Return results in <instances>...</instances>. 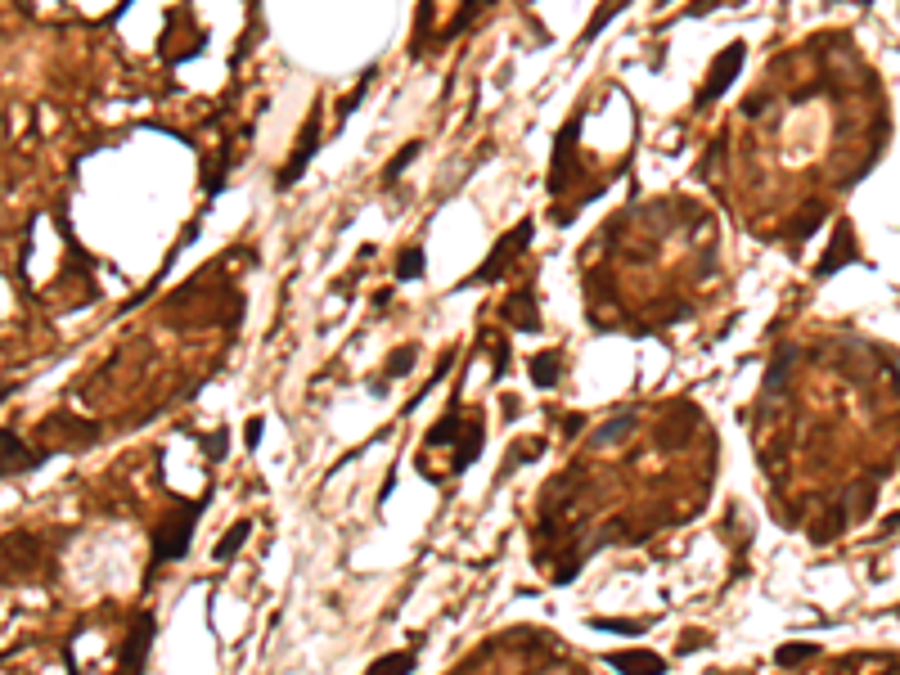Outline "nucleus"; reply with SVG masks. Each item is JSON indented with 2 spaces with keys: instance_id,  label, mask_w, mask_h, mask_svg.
I'll use <instances>...</instances> for the list:
<instances>
[{
  "instance_id": "obj_4",
  "label": "nucleus",
  "mask_w": 900,
  "mask_h": 675,
  "mask_svg": "<svg viewBox=\"0 0 900 675\" xmlns=\"http://www.w3.org/2000/svg\"><path fill=\"white\" fill-rule=\"evenodd\" d=\"M577 136H581V117H567V127H563L558 140H554L550 194H567V190H573V180L581 176V163H577Z\"/></svg>"
},
{
  "instance_id": "obj_22",
  "label": "nucleus",
  "mask_w": 900,
  "mask_h": 675,
  "mask_svg": "<svg viewBox=\"0 0 900 675\" xmlns=\"http://www.w3.org/2000/svg\"><path fill=\"white\" fill-rule=\"evenodd\" d=\"M590 631H608V635H644V622H608V617H590Z\"/></svg>"
},
{
  "instance_id": "obj_12",
  "label": "nucleus",
  "mask_w": 900,
  "mask_h": 675,
  "mask_svg": "<svg viewBox=\"0 0 900 675\" xmlns=\"http://www.w3.org/2000/svg\"><path fill=\"white\" fill-rule=\"evenodd\" d=\"M477 450H483V423L477 419H468L464 423V433H460V455H455V473H464L473 459H477Z\"/></svg>"
},
{
  "instance_id": "obj_8",
  "label": "nucleus",
  "mask_w": 900,
  "mask_h": 675,
  "mask_svg": "<svg viewBox=\"0 0 900 675\" xmlns=\"http://www.w3.org/2000/svg\"><path fill=\"white\" fill-rule=\"evenodd\" d=\"M847 262H860V249H856V230H851L847 221H837V226H833V243L824 249V262L815 266V275H820V280H828V275H837V270H843Z\"/></svg>"
},
{
  "instance_id": "obj_25",
  "label": "nucleus",
  "mask_w": 900,
  "mask_h": 675,
  "mask_svg": "<svg viewBox=\"0 0 900 675\" xmlns=\"http://www.w3.org/2000/svg\"><path fill=\"white\" fill-rule=\"evenodd\" d=\"M261 428H266V423H261V415H253V419H248V428H244V446H248V450H257V446H261Z\"/></svg>"
},
{
  "instance_id": "obj_24",
  "label": "nucleus",
  "mask_w": 900,
  "mask_h": 675,
  "mask_svg": "<svg viewBox=\"0 0 900 675\" xmlns=\"http://www.w3.org/2000/svg\"><path fill=\"white\" fill-rule=\"evenodd\" d=\"M203 450H207V459H221V455L230 450L226 433H207V437H203Z\"/></svg>"
},
{
  "instance_id": "obj_3",
  "label": "nucleus",
  "mask_w": 900,
  "mask_h": 675,
  "mask_svg": "<svg viewBox=\"0 0 900 675\" xmlns=\"http://www.w3.org/2000/svg\"><path fill=\"white\" fill-rule=\"evenodd\" d=\"M527 243H531V221H523V226H514L509 234H500V239H496V249H491V257L468 275L464 289H473V284H496L500 275H504L509 266H514V253H523Z\"/></svg>"
},
{
  "instance_id": "obj_19",
  "label": "nucleus",
  "mask_w": 900,
  "mask_h": 675,
  "mask_svg": "<svg viewBox=\"0 0 900 675\" xmlns=\"http://www.w3.org/2000/svg\"><path fill=\"white\" fill-rule=\"evenodd\" d=\"M455 433H460V415H446V419H437V423L428 428V446H446V442H460Z\"/></svg>"
},
{
  "instance_id": "obj_9",
  "label": "nucleus",
  "mask_w": 900,
  "mask_h": 675,
  "mask_svg": "<svg viewBox=\"0 0 900 675\" xmlns=\"http://www.w3.org/2000/svg\"><path fill=\"white\" fill-rule=\"evenodd\" d=\"M608 666L621 671V675H667V662L657 658V653H644V649H635V653H608Z\"/></svg>"
},
{
  "instance_id": "obj_17",
  "label": "nucleus",
  "mask_w": 900,
  "mask_h": 675,
  "mask_svg": "<svg viewBox=\"0 0 900 675\" xmlns=\"http://www.w3.org/2000/svg\"><path fill=\"white\" fill-rule=\"evenodd\" d=\"M410 365H414V343H401L393 356H387V370H383V383H393V379H406L410 374Z\"/></svg>"
},
{
  "instance_id": "obj_20",
  "label": "nucleus",
  "mask_w": 900,
  "mask_h": 675,
  "mask_svg": "<svg viewBox=\"0 0 900 675\" xmlns=\"http://www.w3.org/2000/svg\"><path fill=\"white\" fill-rule=\"evenodd\" d=\"M630 428H635V419H630V415H617L608 428H599L594 442H599V446H613V442H621V433H630Z\"/></svg>"
},
{
  "instance_id": "obj_7",
  "label": "nucleus",
  "mask_w": 900,
  "mask_h": 675,
  "mask_svg": "<svg viewBox=\"0 0 900 675\" xmlns=\"http://www.w3.org/2000/svg\"><path fill=\"white\" fill-rule=\"evenodd\" d=\"M46 459H50V450H27L23 437L0 428V473H33V469L46 464Z\"/></svg>"
},
{
  "instance_id": "obj_14",
  "label": "nucleus",
  "mask_w": 900,
  "mask_h": 675,
  "mask_svg": "<svg viewBox=\"0 0 900 675\" xmlns=\"http://www.w3.org/2000/svg\"><path fill=\"white\" fill-rule=\"evenodd\" d=\"M424 270H428V253L419 249V243L397 257V280H401V284H410V280H424Z\"/></svg>"
},
{
  "instance_id": "obj_2",
  "label": "nucleus",
  "mask_w": 900,
  "mask_h": 675,
  "mask_svg": "<svg viewBox=\"0 0 900 675\" xmlns=\"http://www.w3.org/2000/svg\"><path fill=\"white\" fill-rule=\"evenodd\" d=\"M154 635H158L154 612H136L131 626H127L123 649H117L113 675H144V671H149V649H154Z\"/></svg>"
},
{
  "instance_id": "obj_11",
  "label": "nucleus",
  "mask_w": 900,
  "mask_h": 675,
  "mask_svg": "<svg viewBox=\"0 0 900 675\" xmlns=\"http://www.w3.org/2000/svg\"><path fill=\"white\" fill-rule=\"evenodd\" d=\"M504 320H509V324H518L523 333H536V329H540V316H536V297H531V293H518V297H509V302H504Z\"/></svg>"
},
{
  "instance_id": "obj_21",
  "label": "nucleus",
  "mask_w": 900,
  "mask_h": 675,
  "mask_svg": "<svg viewBox=\"0 0 900 675\" xmlns=\"http://www.w3.org/2000/svg\"><path fill=\"white\" fill-rule=\"evenodd\" d=\"M810 653H815V644H779L774 662H779V666H797V662H806Z\"/></svg>"
},
{
  "instance_id": "obj_16",
  "label": "nucleus",
  "mask_w": 900,
  "mask_h": 675,
  "mask_svg": "<svg viewBox=\"0 0 900 675\" xmlns=\"http://www.w3.org/2000/svg\"><path fill=\"white\" fill-rule=\"evenodd\" d=\"M419 149H424V144H419V140L401 144V153H397V158H393V163H387V167H383V186H397V180H401V171H406V167H410V163L419 158Z\"/></svg>"
},
{
  "instance_id": "obj_10",
  "label": "nucleus",
  "mask_w": 900,
  "mask_h": 675,
  "mask_svg": "<svg viewBox=\"0 0 900 675\" xmlns=\"http://www.w3.org/2000/svg\"><path fill=\"white\" fill-rule=\"evenodd\" d=\"M527 379H531L540 392L558 387V379H563V356H558V352H540V356H531V360H527Z\"/></svg>"
},
{
  "instance_id": "obj_13",
  "label": "nucleus",
  "mask_w": 900,
  "mask_h": 675,
  "mask_svg": "<svg viewBox=\"0 0 900 675\" xmlns=\"http://www.w3.org/2000/svg\"><path fill=\"white\" fill-rule=\"evenodd\" d=\"M248 536H253V523H248V518H239V523H234V527H230V532L217 540V549H213V555H217V563L234 559L239 549H244V540H248Z\"/></svg>"
},
{
  "instance_id": "obj_18",
  "label": "nucleus",
  "mask_w": 900,
  "mask_h": 675,
  "mask_svg": "<svg viewBox=\"0 0 900 675\" xmlns=\"http://www.w3.org/2000/svg\"><path fill=\"white\" fill-rule=\"evenodd\" d=\"M793 360H797V347H784V352H779V360L770 365V374H766V387H784V383H788V370H793Z\"/></svg>"
},
{
  "instance_id": "obj_15",
  "label": "nucleus",
  "mask_w": 900,
  "mask_h": 675,
  "mask_svg": "<svg viewBox=\"0 0 900 675\" xmlns=\"http://www.w3.org/2000/svg\"><path fill=\"white\" fill-rule=\"evenodd\" d=\"M410 671H414V653H387L365 666V675H410Z\"/></svg>"
},
{
  "instance_id": "obj_6",
  "label": "nucleus",
  "mask_w": 900,
  "mask_h": 675,
  "mask_svg": "<svg viewBox=\"0 0 900 675\" xmlns=\"http://www.w3.org/2000/svg\"><path fill=\"white\" fill-rule=\"evenodd\" d=\"M316 153H320V117H311L307 127H303V136H297L293 158H288V163L280 167V176H275V190H293V186H297V176L311 167Z\"/></svg>"
},
{
  "instance_id": "obj_23",
  "label": "nucleus",
  "mask_w": 900,
  "mask_h": 675,
  "mask_svg": "<svg viewBox=\"0 0 900 675\" xmlns=\"http://www.w3.org/2000/svg\"><path fill=\"white\" fill-rule=\"evenodd\" d=\"M370 77H374V73H365V77H360V81H356V90H351V95H347V100L338 104V117H351V109H356L360 100H365V90H370Z\"/></svg>"
},
{
  "instance_id": "obj_5",
  "label": "nucleus",
  "mask_w": 900,
  "mask_h": 675,
  "mask_svg": "<svg viewBox=\"0 0 900 675\" xmlns=\"http://www.w3.org/2000/svg\"><path fill=\"white\" fill-rule=\"evenodd\" d=\"M743 59H747V46L743 41H734V46H725L716 59H711V68H707V86L698 90V104H716L725 90L734 86V77H738V68H743Z\"/></svg>"
},
{
  "instance_id": "obj_1",
  "label": "nucleus",
  "mask_w": 900,
  "mask_h": 675,
  "mask_svg": "<svg viewBox=\"0 0 900 675\" xmlns=\"http://www.w3.org/2000/svg\"><path fill=\"white\" fill-rule=\"evenodd\" d=\"M203 505L207 500H185V505H176L158 532H154V559H149V576H154L158 568L167 563H180L190 555V540H194V527H198V518H203Z\"/></svg>"
}]
</instances>
